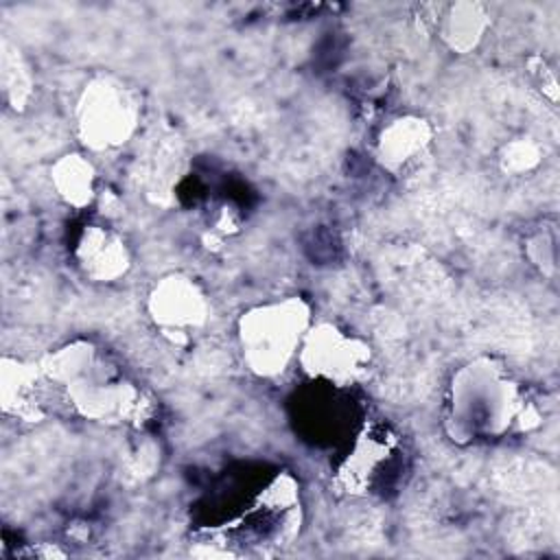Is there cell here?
<instances>
[{"instance_id": "obj_1", "label": "cell", "mask_w": 560, "mask_h": 560, "mask_svg": "<svg viewBox=\"0 0 560 560\" xmlns=\"http://www.w3.org/2000/svg\"><path fill=\"white\" fill-rule=\"evenodd\" d=\"M302 317L300 304L254 313L243 326V343L247 346L249 361L265 372L282 368L298 341Z\"/></svg>"}, {"instance_id": "obj_2", "label": "cell", "mask_w": 560, "mask_h": 560, "mask_svg": "<svg viewBox=\"0 0 560 560\" xmlns=\"http://www.w3.org/2000/svg\"><path fill=\"white\" fill-rule=\"evenodd\" d=\"M83 125L90 129V136L98 138L101 142H107L109 138H116L120 133L125 136V129L129 125V103L125 94L112 88L98 92L96 105L88 107Z\"/></svg>"}, {"instance_id": "obj_3", "label": "cell", "mask_w": 560, "mask_h": 560, "mask_svg": "<svg viewBox=\"0 0 560 560\" xmlns=\"http://www.w3.org/2000/svg\"><path fill=\"white\" fill-rule=\"evenodd\" d=\"M343 348H346V343H337V352H335V354H337V357H343V352H341ZM317 357L324 361V359H328L330 354H328V352H319V350H317ZM337 357H335V359H337Z\"/></svg>"}]
</instances>
